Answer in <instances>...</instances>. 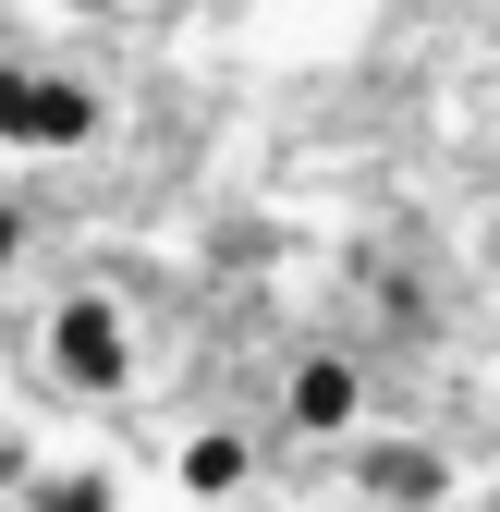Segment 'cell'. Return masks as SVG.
I'll list each match as a JSON object with an SVG mask.
<instances>
[{
	"mask_svg": "<svg viewBox=\"0 0 500 512\" xmlns=\"http://www.w3.org/2000/svg\"><path fill=\"white\" fill-rule=\"evenodd\" d=\"M476 512H500V488H488V500H476Z\"/></svg>",
	"mask_w": 500,
	"mask_h": 512,
	"instance_id": "cell-11",
	"label": "cell"
},
{
	"mask_svg": "<svg viewBox=\"0 0 500 512\" xmlns=\"http://www.w3.org/2000/svg\"><path fill=\"white\" fill-rule=\"evenodd\" d=\"M13 512H122V476L110 464H37V488Z\"/></svg>",
	"mask_w": 500,
	"mask_h": 512,
	"instance_id": "cell-6",
	"label": "cell"
},
{
	"mask_svg": "<svg viewBox=\"0 0 500 512\" xmlns=\"http://www.w3.org/2000/svg\"><path fill=\"white\" fill-rule=\"evenodd\" d=\"M61 13H86V25H110V13H122V0H61Z\"/></svg>",
	"mask_w": 500,
	"mask_h": 512,
	"instance_id": "cell-9",
	"label": "cell"
},
{
	"mask_svg": "<svg viewBox=\"0 0 500 512\" xmlns=\"http://www.w3.org/2000/svg\"><path fill=\"white\" fill-rule=\"evenodd\" d=\"M37 354H49V378L74 403H122V391H135V317H122L110 293H61L49 330H37Z\"/></svg>",
	"mask_w": 500,
	"mask_h": 512,
	"instance_id": "cell-1",
	"label": "cell"
},
{
	"mask_svg": "<svg viewBox=\"0 0 500 512\" xmlns=\"http://www.w3.org/2000/svg\"><path fill=\"white\" fill-rule=\"evenodd\" d=\"M13 256H25V220H13V208H0V281H13Z\"/></svg>",
	"mask_w": 500,
	"mask_h": 512,
	"instance_id": "cell-8",
	"label": "cell"
},
{
	"mask_svg": "<svg viewBox=\"0 0 500 512\" xmlns=\"http://www.w3.org/2000/svg\"><path fill=\"white\" fill-rule=\"evenodd\" d=\"M171 488L196 500V512H232V500H257V439H244V427H196V439L171 452Z\"/></svg>",
	"mask_w": 500,
	"mask_h": 512,
	"instance_id": "cell-4",
	"label": "cell"
},
{
	"mask_svg": "<svg viewBox=\"0 0 500 512\" xmlns=\"http://www.w3.org/2000/svg\"><path fill=\"white\" fill-rule=\"evenodd\" d=\"M37 464H49L37 439H25V427H0V500H25V488H37Z\"/></svg>",
	"mask_w": 500,
	"mask_h": 512,
	"instance_id": "cell-7",
	"label": "cell"
},
{
	"mask_svg": "<svg viewBox=\"0 0 500 512\" xmlns=\"http://www.w3.org/2000/svg\"><path fill=\"white\" fill-rule=\"evenodd\" d=\"M342 488H354L366 512H452V500H464L452 452L415 439V427H354V439H342Z\"/></svg>",
	"mask_w": 500,
	"mask_h": 512,
	"instance_id": "cell-2",
	"label": "cell"
},
{
	"mask_svg": "<svg viewBox=\"0 0 500 512\" xmlns=\"http://www.w3.org/2000/svg\"><path fill=\"white\" fill-rule=\"evenodd\" d=\"M0 147H25V159H74V147H98V86L0 61Z\"/></svg>",
	"mask_w": 500,
	"mask_h": 512,
	"instance_id": "cell-3",
	"label": "cell"
},
{
	"mask_svg": "<svg viewBox=\"0 0 500 512\" xmlns=\"http://www.w3.org/2000/svg\"><path fill=\"white\" fill-rule=\"evenodd\" d=\"M232 512H293V500H269V488H257V500H232Z\"/></svg>",
	"mask_w": 500,
	"mask_h": 512,
	"instance_id": "cell-10",
	"label": "cell"
},
{
	"mask_svg": "<svg viewBox=\"0 0 500 512\" xmlns=\"http://www.w3.org/2000/svg\"><path fill=\"white\" fill-rule=\"evenodd\" d=\"M281 415H293L305 439H354V427H366V378H354V354H305V366L281 378Z\"/></svg>",
	"mask_w": 500,
	"mask_h": 512,
	"instance_id": "cell-5",
	"label": "cell"
}]
</instances>
